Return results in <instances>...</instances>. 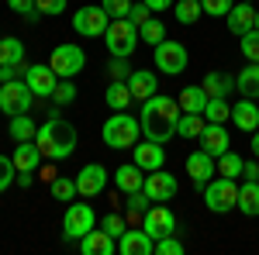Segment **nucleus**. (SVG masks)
Returning <instances> with one entry per match:
<instances>
[{
    "instance_id": "44",
    "label": "nucleus",
    "mask_w": 259,
    "mask_h": 255,
    "mask_svg": "<svg viewBox=\"0 0 259 255\" xmlns=\"http://www.w3.org/2000/svg\"><path fill=\"white\" fill-rule=\"evenodd\" d=\"M100 7L111 14V21H114V18H128V11H132V0H100Z\"/></svg>"
},
{
    "instance_id": "21",
    "label": "nucleus",
    "mask_w": 259,
    "mask_h": 255,
    "mask_svg": "<svg viewBox=\"0 0 259 255\" xmlns=\"http://www.w3.org/2000/svg\"><path fill=\"white\" fill-rule=\"evenodd\" d=\"M80 252L83 255H114L118 252V238H111L104 228L87 231V235L80 238Z\"/></svg>"
},
{
    "instance_id": "32",
    "label": "nucleus",
    "mask_w": 259,
    "mask_h": 255,
    "mask_svg": "<svg viewBox=\"0 0 259 255\" xmlns=\"http://www.w3.org/2000/svg\"><path fill=\"white\" fill-rule=\"evenodd\" d=\"M139 38H142V41H149V45L156 48L159 41H166V24H162L159 18L142 21V24H139Z\"/></svg>"
},
{
    "instance_id": "18",
    "label": "nucleus",
    "mask_w": 259,
    "mask_h": 255,
    "mask_svg": "<svg viewBox=\"0 0 259 255\" xmlns=\"http://www.w3.org/2000/svg\"><path fill=\"white\" fill-rule=\"evenodd\" d=\"M200 148L207 152V156H225L228 148H232V138L225 131V124H214V121H207L204 124V131H200Z\"/></svg>"
},
{
    "instance_id": "43",
    "label": "nucleus",
    "mask_w": 259,
    "mask_h": 255,
    "mask_svg": "<svg viewBox=\"0 0 259 255\" xmlns=\"http://www.w3.org/2000/svg\"><path fill=\"white\" fill-rule=\"evenodd\" d=\"M232 4H235V0H200L204 14H211V18H225V14L232 11Z\"/></svg>"
},
{
    "instance_id": "14",
    "label": "nucleus",
    "mask_w": 259,
    "mask_h": 255,
    "mask_svg": "<svg viewBox=\"0 0 259 255\" xmlns=\"http://www.w3.org/2000/svg\"><path fill=\"white\" fill-rule=\"evenodd\" d=\"M132 162H135L139 169H145V173H156V169H162V162H166V148H162L159 141L139 138L135 148H132Z\"/></svg>"
},
{
    "instance_id": "3",
    "label": "nucleus",
    "mask_w": 259,
    "mask_h": 255,
    "mask_svg": "<svg viewBox=\"0 0 259 255\" xmlns=\"http://www.w3.org/2000/svg\"><path fill=\"white\" fill-rule=\"evenodd\" d=\"M100 138H104V145L107 148H135V141L142 138V121L132 118L128 111H114L111 118L104 121V128H100Z\"/></svg>"
},
{
    "instance_id": "51",
    "label": "nucleus",
    "mask_w": 259,
    "mask_h": 255,
    "mask_svg": "<svg viewBox=\"0 0 259 255\" xmlns=\"http://www.w3.org/2000/svg\"><path fill=\"white\" fill-rule=\"evenodd\" d=\"M149 4V11H169L173 7V0H145Z\"/></svg>"
},
{
    "instance_id": "7",
    "label": "nucleus",
    "mask_w": 259,
    "mask_h": 255,
    "mask_svg": "<svg viewBox=\"0 0 259 255\" xmlns=\"http://www.w3.org/2000/svg\"><path fill=\"white\" fill-rule=\"evenodd\" d=\"M31 104H35V93H31V86H28L24 79L0 83V111H4L7 118H14V114H28Z\"/></svg>"
},
{
    "instance_id": "24",
    "label": "nucleus",
    "mask_w": 259,
    "mask_h": 255,
    "mask_svg": "<svg viewBox=\"0 0 259 255\" xmlns=\"http://www.w3.org/2000/svg\"><path fill=\"white\" fill-rule=\"evenodd\" d=\"M142 183H145V169H139L135 162H124L114 169V186L121 193H135V190H142Z\"/></svg>"
},
{
    "instance_id": "48",
    "label": "nucleus",
    "mask_w": 259,
    "mask_h": 255,
    "mask_svg": "<svg viewBox=\"0 0 259 255\" xmlns=\"http://www.w3.org/2000/svg\"><path fill=\"white\" fill-rule=\"evenodd\" d=\"M38 14H62L66 11V0H35Z\"/></svg>"
},
{
    "instance_id": "45",
    "label": "nucleus",
    "mask_w": 259,
    "mask_h": 255,
    "mask_svg": "<svg viewBox=\"0 0 259 255\" xmlns=\"http://www.w3.org/2000/svg\"><path fill=\"white\" fill-rule=\"evenodd\" d=\"M7 7H11V11H18L24 21H35V18H38V7H35V0H7Z\"/></svg>"
},
{
    "instance_id": "6",
    "label": "nucleus",
    "mask_w": 259,
    "mask_h": 255,
    "mask_svg": "<svg viewBox=\"0 0 259 255\" xmlns=\"http://www.w3.org/2000/svg\"><path fill=\"white\" fill-rule=\"evenodd\" d=\"M49 66H52V73L59 79H76L83 73V66H87V52L80 45H56L52 56H49Z\"/></svg>"
},
{
    "instance_id": "37",
    "label": "nucleus",
    "mask_w": 259,
    "mask_h": 255,
    "mask_svg": "<svg viewBox=\"0 0 259 255\" xmlns=\"http://www.w3.org/2000/svg\"><path fill=\"white\" fill-rule=\"evenodd\" d=\"M49 193L56 196V200H62V203H69L73 196L80 193L76 190V179H66V176H56L52 183H49Z\"/></svg>"
},
{
    "instance_id": "5",
    "label": "nucleus",
    "mask_w": 259,
    "mask_h": 255,
    "mask_svg": "<svg viewBox=\"0 0 259 255\" xmlns=\"http://www.w3.org/2000/svg\"><path fill=\"white\" fill-rule=\"evenodd\" d=\"M204 203L211 214H228L232 207H239V183L228 176H214L204 186Z\"/></svg>"
},
{
    "instance_id": "56",
    "label": "nucleus",
    "mask_w": 259,
    "mask_h": 255,
    "mask_svg": "<svg viewBox=\"0 0 259 255\" xmlns=\"http://www.w3.org/2000/svg\"><path fill=\"white\" fill-rule=\"evenodd\" d=\"M249 4H252V0H249Z\"/></svg>"
},
{
    "instance_id": "53",
    "label": "nucleus",
    "mask_w": 259,
    "mask_h": 255,
    "mask_svg": "<svg viewBox=\"0 0 259 255\" xmlns=\"http://www.w3.org/2000/svg\"><path fill=\"white\" fill-rule=\"evenodd\" d=\"M56 176H59V173H56L52 166H45V169H38V179H45V183H52Z\"/></svg>"
},
{
    "instance_id": "52",
    "label": "nucleus",
    "mask_w": 259,
    "mask_h": 255,
    "mask_svg": "<svg viewBox=\"0 0 259 255\" xmlns=\"http://www.w3.org/2000/svg\"><path fill=\"white\" fill-rule=\"evenodd\" d=\"M14 183H18L21 190H28V186L35 183V176H31V173H18V179H14Z\"/></svg>"
},
{
    "instance_id": "30",
    "label": "nucleus",
    "mask_w": 259,
    "mask_h": 255,
    "mask_svg": "<svg viewBox=\"0 0 259 255\" xmlns=\"http://www.w3.org/2000/svg\"><path fill=\"white\" fill-rule=\"evenodd\" d=\"M24 62V41L7 35L0 38V66H21Z\"/></svg>"
},
{
    "instance_id": "20",
    "label": "nucleus",
    "mask_w": 259,
    "mask_h": 255,
    "mask_svg": "<svg viewBox=\"0 0 259 255\" xmlns=\"http://www.w3.org/2000/svg\"><path fill=\"white\" fill-rule=\"evenodd\" d=\"M118 252L121 255H156V241L149 238L145 228H139V231H124V235L118 238Z\"/></svg>"
},
{
    "instance_id": "25",
    "label": "nucleus",
    "mask_w": 259,
    "mask_h": 255,
    "mask_svg": "<svg viewBox=\"0 0 259 255\" xmlns=\"http://www.w3.org/2000/svg\"><path fill=\"white\" fill-rule=\"evenodd\" d=\"M235 90L249 100H259V62H249L239 76H235Z\"/></svg>"
},
{
    "instance_id": "40",
    "label": "nucleus",
    "mask_w": 259,
    "mask_h": 255,
    "mask_svg": "<svg viewBox=\"0 0 259 255\" xmlns=\"http://www.w3.org/2000/svg\"><path fill=\"white\" fill-rule=\"evenodd\" d=\"M100 228H104V231H107L111 238H121L124 231H128V221H124V217H121L118 211H114V214H107L104 221H100Z\"/></svg>"
},
{
    "instance_id": "9",
    "label": "nucleus",
    "mask_w": 259,
    "mask_h": 255,
    "mask_svg": "<svg viewBox=\"0 0 259 255\" xmlns=\"http://www.w3.org/2000/svg\"><path fill=\"white\" fill-rule=\"evenodd\" d=\"M107 24H111V14L104 7H94V4H87L73 14V31L83 35V38H104Z\"/></svg>"
},
{
    "instance_id": "1",
    "label": "nucleus",
    "mask_w": 259,
    "mask_h": 255,
    "mask_svg": "<svg viewBox=\"0 0 259 255\" xmlns=\"http://www.w3.org/2000/svg\"><path fill=\"white\" fill-rule=\"evenodd\" d=\"M142 138H149V141H159V145H166L169 138L177 135V121H180V104L173 97H162V93H156V97L142 100Z\"/></svg>"
},
{
    "instance_id": "38",
    "label": "nucleus",
    "mask_w": 259,
    "mask_h": 255,
    "mask_svg": "<svg viewBox=\"0 0 259 255\" xmlns=\"http://www.w3.org/2000/svg\"><path fill=\"white\" fill-rule=\"evenodd\" d=\"M149 203H152V200H149V193H145V190H135V193H124V211H128L132 217H142L145 211H149Z\"/></svg>"
},
{
    "instance_id": "29",
    "label": "nucleus",
    "mask_w": 259,
    "mask_h": 255,
    "mask_svg": "<svg viewBox=\"0 0 259 255\" xmlns=\"http://www.w3.org/2000/svg\"><path fill=\"white\" fill-rule=\"evenodd\" d=\"M204 124H207V118H204V114H187V111H180L177 135H180V138H187V141H194V138H200Z\"/></svg>"
},
{
    "instance_id": "54",
    "label": "nucleus",
    "mask_w": 259,
    "mask_h": 255,
    "mask_svg": "<svg viewBox=\"0 0 259 255\" xmlns=\"http://www.w3.org/2000/svg\"><path fill=\"white\" fill-rule=\"evenodd\" d=\"M249 148H252V156L259 159V131H252V145H249Z\"/></svg>"
},
{
    "instance_id": "39",
    "label": "nucleus",
    "mask_w": 259,
    "mask_h": 255,
    "mask_svg": "<svg viewBox=\"0 0 259 255\" xmlns=\"http://www.w3.org/2000/svg\"><path fill=\"white\" fill-rule=\"evenodd\" d=\"M239 45H242V56L249 62H259V28H252V31H245L239 38Z\"/></svg>"
},
{
    "instance_id": "26",
    "label": "nucleus",
    "mask_w": 259,
    "mask_h": 255,
    "mask_svg": "<svg viewBox=\"0 0 259 255\" xmlns=\"http://www.w3.org/2000/svg\"><path fill=\"white\" fill-rule=\"evenodd\" d=\"M177 104H180V111H187V114H204L207 93H204V86H183L177 93Z\"/></svg>"
},
{
    "instance_id": "36",
    "label": "nucleus",
    "mask_w": 259,
    "mask_h": 255,
    "mask_svg": "<svg viewBox=\"0 0 259 255\" xmlns=\"http://www.w3.org/2000/svg\"><path fill=\"white\" fill-rule=\"evenodd\" d=\"M200 86H204V93H207V97H225V93H232V79L221 76V73H207Z\"/></svg>"
},
{
    "instance_id": "2",
    "label": "nucleus",
    "mask_w": 259,
    "mask_h": 255,
    "mask_svg": "<svg viewBox=\"0 0 259 255\" xmlns=\"http://www.w3.org/2000/svg\"><path fill=\"white\" fill-rule=\"evenodd\" d=\"M38 148L45 159H52V162H62V159H69L73 152H76V141H80V135H76V128L69 124V121H62L59 114H52V118L45 121L38 128Z\"/></svg>"
},
{
    "instance_id": "42",
    "label": "nucleus",
    "mask_w": 259,
    "mask_h": 255,
    "mask_svg": "<svg viewBox=\"0 0 259 255\" xmlns=\"http://www.w3.org/2000/svg\"><path fill=\"white\" fill-rule=\"evenodd\" d=\"M52 100H56V104H73V100H76V86H73V79H59Z\"/></svg>"
},
{
    "instance_id": "11",
    "label": "nucleus",
    "mask_w": 259,
    "mask_h": 255,
    "mask_svg": "<svg viewBox=\"0 0 259 255\" xmlns=\"http://www.w3.org/2000/svg\"><path fill=\"white\" fill-rule=\"evenodd\" d=\"M94 224H97L94 207H90V203H73V200H69V207H66V221H62L66 238H76V241H80L87 231H94Z\"/></svg>"
},
{
    "instance_id": "15",
    "label": "nucleus",
    "mask_w": 259,
    "mask_h": 255,
    "mask_svg": "<svg viewBox=\"0 0 259 255\" xmlns=\"http://www.w3.org/2000/svg\"><path fill=\"white\" fill-rule=\"evenodd\" d=\"M24 83L31 86V93H35L38 100H45V97H52V93H56L59 76L52 73V66H49V62H45V66L35 62V66H28V69H24Z\"/></svg>"
},
{
    "instance_id": "10",
    "label": "nucleus",
    "mask_w": 259,
    "mask_h": 255,
    "mask_svg": "<svg viewBox=\"0 0 259 255\" xmlns=\"http://www.w3.org/2000/svg\"><path fill=\"white\" fill-rule=\"evenodd\" d=\"M187 176L194 179V190H197V193H204V186L218 176V159L207 156L204 148L190 152V156H187Z\"/></svg>"
},
{
    "instance_id": "13",
    "label": "nucleus",
    "mask_w": 259,
    "mask_h": 255,
    "mask_svg": "<svg viewBox=\"0 0 259 255\" xmlns=\"http://www.w3.org/2000/svg\"><path fill=\"white\" fill-rule=\"evenodd\" d=\"M142 190L149 193V200H152V203H169V200L177 196V176H173V173H166V169L145 173Z\"/></svg>"
},
{
    "instance_id": "55",
    "label": "nucleus",
    "mask_w": 259,
    "mask_h": 255,
    "mask_svg": "<svg viewBox=\"0 0 259 255\" xmlns=\"http://www.w3.org/2000/svg\"><path fill=\"white\" fill-rule=\"evenodd\" d=\"M256 28H259V11H256Z\"/></svg>"
},
{
    "instance_id": "46",
    "label": "nucleus",
    "mask_w": 259,
    "mask_h": 255,
    "mask_svg": "<svg viewBox=\"0 0 259 255\" xmlns=\"http://www.w3.org/2000/svg\"><path fill=\"white\" fill-rule=\"evenodd\" d=\"M156 255H183V245L177 241V235H166L156 241Z\"/></svg>"
},
{
    "instance_id": "22",
    "label": "nucleus",
    "mask_w": 259,
    "mask_h": 255,
    "mask_svg": "<svg viewBox=\"0 0 259 255\" xmlns=\"http://www.w3.org/2000/svg\"><path fill=\"white\" fill-rule=\"evenodd\" d=\"M11 159H14V166H18V173H38V166H41V148H38V141L31 138V141H18V148L11 152Z\"/></svg>"
},
{
    "instance_id": "19",
    "label": "nucleus",
    "mask_w": 259,
    "mask_h": 255,
    "mask_svg": "<svg viewBox=\"0 0 259 255\" xmlns=\"http://www.w3.org/2000/svg\"><path fill=\"white\" fill-rule=\"evenodd\" d=\"M128 90H132V100H149L159 93V79L152 69H132V76L124 79Z\"/></svg>"
},
{
    "instance_id": "17",
    "label": "nucleus",
    "mask_w": 259,
    "mask_h": 255,
    "mask_svg": "<svg viewBox=\"0 0 259 255\" xmlns=\"http://www.w3.org/2000/svg\"><path fill=\"white\" fill-rule=\"evenodd\" d=\"M225 24H228V31H232L235 38H242L245 31H252V28H256V7H252L249 0H235V4H232V11L225 14Z\"/></svg>"
},
{
    "instance_id": "23",
    "label": "nucleus",
    "mask_w": 259,
    "mask_h": 255,
    "mask_svg": "<svg viewBox=\"0 0 259 255\" xmlns=\"http://www.w3.org/2000/svg\"><path fill=\"white\" fill-rule=\"evenodd\" d=\"M232 121H235V128L239 131H259V107H256V100H249V97H242L235 107H232Z\"/></svg>"
},
{
    "instance_id": "49",
    "label": "nucleus",
    "mask_w": 259,
    "mask_h": 255,
    "mask_svg": "<svg viewBox=\"0 0 259 255\" xmlns=\"http://www.w3.org/2000/svg\"><path fill=\"white\" fill-rule=\"evenodd\" d=\"M128 21L132 24H142V21H149V4L142 0V4H132V11H128Z\"/></svg>"
},
{
    "instance_id": "4",
    "label": "nucleus",
    "mask_w": 259,
    "mask_h": 255,
    "mask_svg": "<svg viewBox=\"0 0 259 255\" xmlns=\"http://www.w3.org/2000/svg\"><path fill=\"white\" fill-rule=\"evenodd\" d=\"M104 41H107V52L118 56V59H128L135 48H139V24H132L128 18H114L104 31Z\"/></svg>"
},
{
    "instance_id": "31",
    "label": "nucleus",
    "mask_w": 259,
    "mask_h": 255,
    "mask_svg": "<svg viewBox=\"0 0 259 255\" xmlns=\"http://www.w3.org/2000/svg\"><path fill=\"white\" fill-rule=\"evenodd\" d=\"M7 131H11V138H14V141H31V138L38 135V124L28 118V114H14V118H11V124H7Z\"/></svg>"
},
{
    "instance_id": "33",
    "label": "nucleus",
    "mask_w": 259,
    "mask_h": 255,
    "mask_svg": "<svg viewBox=\"0 0 259 255\" xmlns=\"http://www.w3.org/2000/svg\"><path fill=\"white\" fill-rule=\"evenodd\" d=\"M242 169H245V159L235 156L232 148L225 152V156H218V176H228V179H239Z\"/></svg>"
},
{
    "instance_id": "16",
    "label": "nucleus",
    "mask_w": 259,
    "mask_h": 255,
    "mask_svg": "<svg viewBox=\"0 0 259 255\" xmlns=\"http://www.w3.org/2000/svg\"><path fill=\"white\" fill-rule=\"evenodd\" d=\"M107 169L100 166V162H90V166H83L80 173H76V190H80V196H97L107 190Z\"/></svg>"
},
{
    "instance_id": "34",
    "label": "nucleus",
    "mask_w": 259,
    "mask_h": 255,
    "mask_svg": "<svg viewBox=\"0 0 259 255\" xmlns=\"http://www.w3.org/2000/svg\"><path fill=\"white\" fill-rule=\"evenodd\" d=\"M204 118L214 121V124H225V121L232 118L228 100H225V97H207V104H204Z\"/></svg>"
},
{
    "instance_id": "50",
    "label": "nucleus",
    "mask_w": 259,
    "mask_h": 255,
    "mask_svg": "<svg viewBox=\"0 0 259 255\" xmlns=\"http://www.w3.org/2000/svg\"><path fill=\"white\" fill-rule=\"evenodd\" d=\"M242 176H245V179H259V162H245Z\"/></svg>"
},
{
    "instance_id": "47",
    "label": "nucleus",
    "mask_w": 259,
    "mask_h": 255,
    "mask_svg": "<svg viewBox=\"0 0 259 255\" xmlns=\"http://www.w3.org/2000/svg\"><path fill=\"white\" fill-rule=\"evenodd\" d=\"M107 73H111V79H128V76H132V66H128V59H118V56H111V66H107Z\"/></svg>"
},
{
    "instance_id": "12",
    "label": "nucleus",
    "mask_w": 259,
    "mask_h": 255,
    "mask_svg": "<svg viewBox=\"0 0 259 255\" xmlns=\"http://www.w3.org/2000/svg\"><path fill=\"white\" fill-rule=\"evenodd\" d=\"M142 228L149 231L152 241H159V238H166V235H177V217H173V211H169L166 203H156V207H149V211L142 214Z\"/></svg>"
},
{
    "instance_id": "27",
    "label": "nucleus",
    "mask_w": 259,
    "mask_h": 255,
    "mask_svg": "<svg viewBox=\"0 0 259 255\" xmlns=\"http://www.w3.org/2000/svg\"><path fill=\"white\" fill-rule=\"evenodd\" d=\"M239 211L245 217H259V179H245L239 186Z\"/></svg>"
},
{
    "instance_id": "8",
    "label": "nucleus",
    "mask_w": 259,
    "mask_h": 255,
    "mask_svg": "<svg viewBox=\"0 0 259 255\" xmlns=\"http://www.w3.org/2000/svg\"><path fill=\"white\" fill-rule=\"evenodd\" d=\"M187 62H190V56H187V48L180 45V41L166 38L156 45V56H152V66L159 69V73H166V76H180L183 69H187Z\"/></svg>"
},
{
    "instance_id": "41",
    "label": "nucleus",
    "mask_w": 259,
    "mask_h": 255,
    "mask_svg": "<svg viewBox=\"0 0 259 255\" xmlns=\"http://www.w3.org/2000/svg\"><path fill=\"white\" fill-rule=\"evenodd\" d=\"M14 179H18V166H14V159H11V156H0V193H4Z\"/></svg>"
},
{
    "instance_id": "28",
    "label": "nucleus",
    "mask_w": 259,
    "mask_h": 255,
    "mask_svg": "<svg viewBox=\"0 0 259 255\" xmlns=\"http://www.w3.org/2000/svg\"><path fill=\"white\" fill-rule=\"evenodd\" d=\"M104 100H107L111 111H128V104H132V90H128V83H124V79H111V86H107Z\"/></svg>"
},
{
    "instance_id": "35",
    "label": "nucleus",
    "mask_w": 259,
    "mask_h": 255,
    "mask_svg": "<svg viewBox=\"0 0 259 255\" xmlns=\"http://www.w3.org/2000/svg\"><path fill=\"white\" fill-rule=\"evenodd\" d=\"M173 14H177L180 24H197L200 14H204V7H200V0H177Z\"/></svg>"
}]
</instances>
